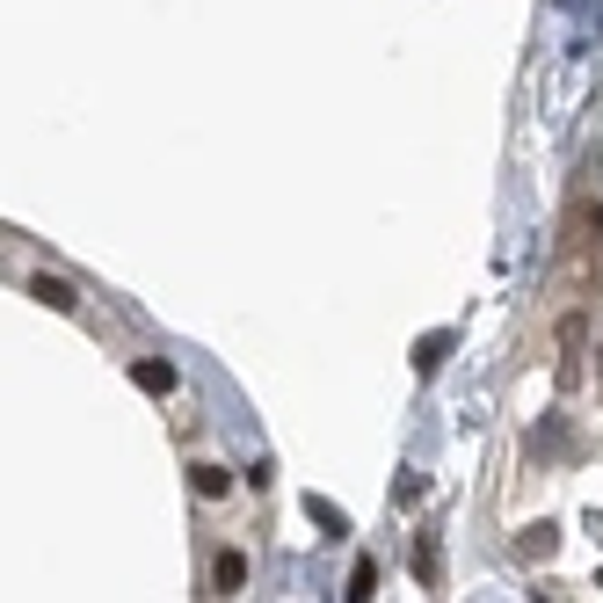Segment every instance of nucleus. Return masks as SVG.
Wrapping results in <instances>:
<instances>
[{
  "mask_svg": "<svg viewBox=\"0 0 603 603\" xmlns=\"http://www.w3.org/2000/svg\"><path fill=\"white\" fill-rule=\"evenodd\" d=\"M582 335H589V320L568 313L560 320V385H582Z\"/></svg>",
  "mask_w": 603,
  "mask_h": 603,
  "instance_id": "nucleus-1",
  "label": "nucleus"
},
{
  "mask_svg": "<svg viewBox=\"0 0 603 603\" xmlns=\"http://www.w3.org/2000/svg\"><path fill=\"white\" fill-rule=\"evenodd\" d=\"M131 379L146 385V393H174V385H182V371H174V363H160V357H146V363L131 371Z\"/></svg>",
  "mask_w": 603,
  "mask_h": 603,
  "instance_id": "nucleus-2",
  "label": "nucleus"
},
{
  "mask_svg": "<svg viewBox=\"0 0 603 603\" xmlns=\"http://www.w3.org/2000/svg\"><path fill=\"white\" fill-rule=\"evenodd\" d=\"M30 292L44 298V306H52V313H73V306H81V292H73V284H59V276H36Z\"/></svg>",
  "mask_w": 603,
  "mask_h": 603,
  "instance_id": "nucleus-3",
  "label": "nucleus"
},
{
  "mask_svg": "<svg viewBox=\"0 0 603 603\" xmlns=\"http://www.w3.org/2000/svg\"><path fill=\"white\" fill-rule=\"evenodd\" d=\"M211 582H219V596H233V589L247 582V560H241V552H219V568H211Z\"/></svg>",
  "mask_w": 603,
  "mask_h": 603,
  "instance_id": "nucleus-4",
  "label": "nucleus"
},
{
  "mask_svg": "<svg viewBox=\"0 0 603 603\" xmlns=\"http://www.w3.org/2000/svg\"><path fill=\"white\" fill-rule=\"evenodd\" d=\"M190 480H197V495H204V501H219L225 487H233V480H225V466H197Z\"/></svg>",
  "mask_w": 603,
  "mask_h": 603,
  "instance_id": "nucleus-5",
  "label": "nucleus"
},
{
  "mask_svg": "<svg viewBox=\"0 0 603 603\" xmlns=\"http://www.w3.org/2000/svg\"><path fill=\"white\" fill-rule=\"evenodd\" d=\"M363 596H379V568L371 560H357V574H349V603H363Z\"/></svg>",
  "mask_w": 603,
  "mask_h": 603,
  "instance_id": "nucleus-6",
  "label": "nucleus"
},
{
  "mask_svg": "<svg viewBox=\"0 0 603 603\" xmlns=\"http://www.w3.org/2000/svg\"><path fill=\"white\" fill-rule=\"evenodd\" d=\"M444 349H451V335H430V342L414 349V371H436V363H444Z\"/></svg>",
  "mask_w": 603,
  "mask_h": 603,
  "instance_id": "nucleus-7",
  "label": "nucleus"
},
{
  "mask_svg": "<svg viewBox=\"0 0 603 603\" xmlns=\"http://www.w3.org/2000/svg\"><path fill=\"white\" fill-rule=\"evenodd\" d=\"M414 574H422V582H444V568H436V546H414Z\"/></svg>",
  "mask_w": 603,
  "mask_h": 603,
  "instance_id": "nucleus-8",
  "label": "nucleus"
}]
</instances>
